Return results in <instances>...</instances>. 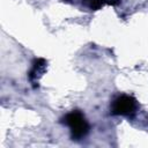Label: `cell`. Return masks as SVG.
Wrapping results in <instances>:
<instances>
[{
	"mask_svg": "<svg viewBox=\"0 0 148 148\" xmlns=\"http://www.w3.org/2000/svg\"><path fill=\"white\" fill-rule=\"evenodd\" d=\"M62 123H65L69 127L71 138L73 140H81L89 132V124L86 120L83 113L79 110L67 113L62 119Z\"/></svg>",
	"mask_w": 148,
	"mask_h": 148,
	"instance_id": "1",
	"label": "cell"
},
{
	"mask_svg": "<svg viewBox=\"0 0 148 148\" xmlns=\"http://www.w3.org/2000/svg\"><path fill=\"white\" fill-rule=\"evenodd\" d=\"M46 68V61L42 58L39 59H35L32 62V68L29 73V79L31 82H36L38 80L39 76H42V74L44 73Z\"/></svg>",
	"mask_w": 148,
	"mask_h": 148,
	"instance_id": "3",
	"label": "cell"
},
{
	"mask_svg": "<svg viewBox=\"0 0 148 148\" xmlns=\"http://www.w3.org/2000/svg\"><path fill=\"white\" fill-rule=\"evenodd\" d=\"M136 99L130 95H120L116 97L111 104V113L113 116H131L136 110Z\"/></svg>",
	"mask_w": 148,
	"mask_h": 148,
	"instance_id": "2",
	"label": "cell"
}]
</instances>
